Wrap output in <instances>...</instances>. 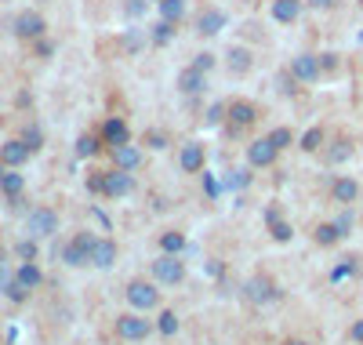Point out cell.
<instances>
[{"label": "cell", "mask_w": 363, "mask_h": 345, "mask_svg": "<svg viewBox=\"0 0 363 345\" xmlns=\"http://www.w3.org/2000/svg\"><path fill=\"white\" fill-rule=\"evenodd\" d=\"M124 298L131 302L135 312H149V309H160V291H157V280H131L124 288Z\"/></svg>", "instance_id": "1"}, {"label": "cell", "mask_w": 363, "mask_h": 345, "mask_svg": "<svg viewBox=\"0 0 363 345\" xmlns=\"http://www.w3.org/2000/svg\"><path fill=\"white\" fill-rule=\"evenodd\" d=\"M244 298L251 305H272V302L284 298V291L277 288V280H269L265 273H258V276H251L247 284H244Z\"/></svg>", "instance_id": "2"}, {"label": "cell", "mask_w": 363, "mask_h": 345, "mask_svg": "<svg viewBox=\"0 0 363 345\" xmlns=\"http://www.w3.org/2000/svg\"><path fill=\"white\" fill-rule=\"evenodd\" d=\"M153 320H145L142 312H124V317H116V338L120 341H145L153 334Z\"/></svg>", "instance_id": "3"}, {"label": "cell", "mask_w": 363, "mask_h": 345, "mask_svg": "<svg viewBox=\"0 0 363 345\" xmlns=\"http://www.w3.org/2000/svg\"><path fill=\"white\" fill-rule=\"evenodd\" d=\"M149 273H153L157 284L174 288V284H182V280H186V262H182V255H160V258H153Z\"/></svg>", "instance_id": "4"}, {"label": "cell", "mask_w": 363, "mask_h": 345, "mask_svg": "<svg viewBox=\"0 0 363 345\" xmlns=\"http://www.w3.org/2000/svg\"><path fill=\"white\" fill-rule=\"evenodd\" d=\"M287 73H291L298 84H316V80L323 77V70H320V55H313V51H298V55L291 58Z\"/></svg>", "instance_id": "5"}, {"label": "cell", "mask_w": 363, "mask_h": 345, "mask_svg": "<svg viewBox=\"0 0 363 345\" xmlns=\"http://www.w3.org/2000/svg\"><path fill=\"white\" fill-rule=\"evenodd\" d=\"M225 120H229V135H240V131H247L251 124L258 120V106L247 102V99H236L225 106Z\"/></svg>", "instance_id": "6"}, {"label": "cell", "mask_w": 363, "mask_h": 345, "mask_svg": "<svg viewBox=\"0 0 363 345\" xmlns=\"http://www.w3.org/2000/svg\"><path fill=\"white\" fill-rule=\"evenodd\" d=\"M131 193H135V175L131 171H120V168L102 171V197L120 200V197H131Z\"/></svg>", "instance_id": "7"}, {"label": "cell", "mask_w": 363, "mask_h": 345, "mask_svg": "<svg viewBox=\"0 0 363 345\" xmlns=\"http://www.w3.org/2000/svg\"><path fill=\"white\" fill-rule=\"evenodd\" d=\"M26 233L33 236V240H44L51 233H58V214L51 207H33L26 218Z\"/></svg>", "instance_id": "8"}, {"label": "cell", "mask_w": 363, "mask_h": 345, "mask_svg": "<svg viewBox=\"0 0 363 345\" xmlns=\"http://www.w3.org/2000/svg\"><path fill=\"white\" fill-rule=\"evenodd\" d=\"M11 29H15L18 40H40V37L48 33V22H44V15H37V11H18L15 22H11Z\"/></svg>", "instance_id": "9"}, {"label": "cell", "mask_w": 363, "mask_h": 345, "mask_svg": "<svg viewBox=\"0 0 363 345\" xmlns=\"http://www.w3.org/2000/svg\"><path fill=\"white\" fill-rule=\"evenodd\" d=\"M91 243H95V236L91 233H77L66 247H62V262L80 269V265H91Z\"/></svg>", "instance_id": "10"}, {"label": "cell", "mask_w": 363, "mask_h": 345, "mask_svg": "<svg viewBox=\"0 0 363 345\" xmlns=\"http://www.w3.org/2000/svg\"><path fill=\"white\" fill-rule=\"evenodd\" d=\"M203 164H207V149H203V142H186V146H182V153H178V168H182V175H200Z\"/></svg>", "instance_id": "11"}, {"label": "cell", "mask_w": 363, "mask_h": 345, "mask_svg": "<svg viewBox=\"0 0 363 345\" xmlns=\"http://www.w3.org/2000/svg\"><path fill=\"white\" fill-rule=\"evenodd\" d=\"M277 156H280V149L269 142V135L265 138H255L247 146V168H272V164H277Z\"/></svg>", "instance_id": "12"}, {"label": "cell", "mask_w": 363, "mask_h": 345, "mask_svg": "<svg viewBox=\"0 0 363 345\" xmlns=\"http://www.w3.org/2000/svg\"><path fill=\"white\" fill-rule=\"evenodd\" d=\"M330 200L342 204V207H352L359 200V182L349 178V175H338V178H330Z\"/></svg>", "instance_id": "13"}, {"label": "cell", "mask_w": 363, "mask_h": 345, "mask_svg": "<svg viewBox=\"0 0 363 345\" xmlns=\"http://www.w3.org/2000/svg\"><path fill=\"white\" fill-rule=\"evenodd\" d=\"M225 22H229V18H225V11H222V8H207V11H200L193 33H196V37H203V40H207V37H218L222 29H225Z\"/></svg>", "instance_id": "14"}, {"label": "cell", "mask_w": 363, "mask_h": 345, "mask_svg": "<svg viewBox=\"0 0 363 345\" xmlns=\"http://www.w3.org/2000/svg\"><path fill=\"white\" fill-rule=\"evenodd\" d=\"M116 255H120L116 240H109V236H95V243H91V265H95V269H113Z\"/></svg>", "instance_id": "15"}, {"label": "cell", "mask_w": 363, "mask_h": 345, "mask_svg": "<svg viewBox=\"0 0 363 345\" xmlns=\"http://www.w3.org/2000/svg\"><path fill=\"white\" fill-rule=\"evenodd\" d=\"M301 11H306V0H272V4H269V18L280 22V26L298 22Z\"/></svg>", "instance_id": "16"}, {"label": "cell", "mask_w": 363, "mask_h": 345, "mask_svg": "<svg viewBox=\"0 0 363 345\" xmlns=\"http://www.w3.org/2000/svg\"><path fill=\"white\" fill-rule=\"evenodd\" d=\"M99 135H102V142H106L109 149L131 142V128H128V120H124V116H109V120L102 124V131H99Z\"/></svg>", "instance_id": "17"}, {"label": "cell", "mask_w": 363, "mask_h": 345, "mask_svg": "<svg viewBox=\"0 0 363 345\" xmlns=\"http://www.w3.org/2000/svg\"><path fill=\"white\" fill-rule=\"evenodd\" d=\"M29 156H33V153H29V146L22 142V138H8L4 146H0V164H4V168H22L26 160H29Z\"/></svg>", "instance_id": "18"}, {"label": "cell", "mask_w": 363, "mask_h": 345, "mask_svg": "<svg viewBox=\"0 0 363 345\" xmlns=\"http://www.w3.org/2000/svg\"><path fill=\"white\" fill-rule=\"evenodd\" d=\"M109 156H113V168H120V171H138L142 168V149L138 146H113L109 149Z\"/></svg>", "instance_id": "19"}, {"label": "cell", "mask_w": 363, "mask_h": 345, "mask_svg": "<svg viewBox=\"0 0 363 345\" xmlns=\"http://www.w3.org/2000/svg\"><path fill=\"white\" fill-rule=\"evenodd\" d=\"M203 87H207V73H200L196 66H186L178 73V91H182V95L196 99V95H203Z\"/></svg>", "instance_id": "20"}, {"label": "cell", "mask_w": 363, "mask_h": 345, "mask_svg": "<svg viewBox=\"0 0 363 345\" xmlns=\"http://www.w3.org/2000/svg\"><path fill=\"white\" fill-rule=\"evenodd\" d=\"M225 66H229V73L233 77H247L251 73V66H255V55H251V48H229L225 51Z\"/></svg>", "instance_id": "21"}, {"label": "cell", "mask_w": 363, "mask_h": 345, "mask_svg": "<svg viewBox=\"0 0 363 345\" xmlns=\"http://www.w3.org/2000/svg\"><path fill=\"white\" fill-rule=\"evenodd\" d=\"M265 226H269V233H272V240H277V243H287L291 240V226L284 222V214H280V207H269L265 211Z\"/></svg>", "instance_id": "22"}, {"label": "cell", "mask_w": 363, "mask_h": 345, "mask_svg": "<svg viewBox=\"0 0 363 345\" xmlns=\"http://www.w3.org/2000/svg\"><path fill=\"white\" fill-rule=\"evenodd\" d=\"M352 153H356V142L352 138H335V142H330V149H327V164L338 168V164L352 160Z\"/></svg>", "instance_id": "23"}, {"label": "cell", "mask_w": 363, "mask_h": 345, "mask_svg": "<svg viewBox=\"0 0 363 345\" xmlns=\"http://www.w3.org/2000/svg\"><path fill=\"white\" fill-rule=\"evenodd\" d=\"M15 280H18L26 291H37V288H40V280H44V273H40L37 262H22V265L15 269Z\"/></svg>", "instance_id": "24"}, {"label": "cell", "mask_w": 363, "mask_h": 345, "mask_svg": "<svg viewBox=\"0 0 363 345\" xmlns=\"http://www.w3.org/2000/svg\"><path fill=\"white\" fill-rule=\"evenodd\" d=\"M182 251H186V233L164 229L160 233V255H182Z\"/></svg>", "instance_id": "25"}, {"label": "cell", "mask_w": 363, "mask_h": 345, "mask_svg": "<svg viewBox=\"0 0 363 345\" xmlns=\"http://www.w3.org/2000/svg\"><path fill=\"white\" fill-rule=\"evenodd\" d=\"M160 18L164 22H174V26H182V18H186V0H160Z\"/></svg>", "instance_id": "26"}, {"label": "cell", "mask_w": 363, "mask_h": 345, "mask_svg": "<svg viewBox=\"0 0 363 345\" xmlns=\"http://www.w3.org/2000/svg\"><path fill=\"white\" fill-rule=\"evenodd\" d=\"M298 146H301V153H320L327 146V131L323 128H309L306 135L298 138Z\"/></svg>", "instance_id": "27"}, {"label": "cell", "mask_w": 363, "mask_h": 345, "mask_svg": "<svg viewBox=\"0 0 363 345\" xmlns=\"http://www.w3.org/2000/svg\"><path fill=\"white\" fill-rule=\"evenodd\" d=\"M102 135H80L77 138V156H80V160H87V156H99L102 153Z\"/></svg>", "instance_id": "28"}, {"label": "cell", "mask_w": 363, "mask_h": 345, "mask_svg": "<svg viewBox=\"0 0 363 345\" xmlns=\"http://www.w3.org/2000/svg\"><path fill=\"white\" fill-rule=\"evenodd\" d=\"M345 233L338 229V222H323V226H316V233H313V240L320 243V247H330V243H338Z\"/></svg>", "instance_id": "29"}, {"label": "cell", "mask_w": 363, "mask_h": 345, "mask_svg": "<svg viewBox=\"0 0 363 345\" xmlns=\"http://www.w3.org/2000/svg\"><path fill=\"white\" fill-rule=\"evenodd\" d=\"M174 29H178L174 22H164V18H160V22L153 26V33H149V40H153L157 48H164V44H171V40H174Z\"/></svg>", "instance_id": "30"}, {"label": "cell", "mask_w": 363, "mask_h": 345, "mask_svg": "<svg viewBox=\"0 0 363 345\" xmlns=\"http://www.w3.org/2000/svg\"><path fill=\"white\" fill-rule=\"evenodd\" d=\"M0 190H4V197H8V200H15V197H22L26 182H22V175H11V171H4V178H0Z\"/></svg>", "instance_id": "31"}, {"label": "cell", "mask_w": 363, "mask_h": 345, "mask_svg": "<svg viewBox=\"0 0 363 345\" xmlns=\"http://www.w3.org/2000/svg\"><path fill=\"white\" fill-rule=\"evenodd\" d=\"M157 331H160L164 338H174V334H178V312H174V309H164L160 317H157Z\"/></svg>", "instance_id": "32"}, {"label": "cell", "mask_w": 363, "mask_h": 345, "mask_svg": "<svg viewBox=\"0 0 363 345\" xmlns=\"http://www.w3.org/2000/svg\"><path fill=\"white\" fill-rule=\"evenodd\" d=\"M22 142L29 146V153H40L44 149V131L37 128V124H29V128L22 131Z\"/></svg>", "instance_id": "33"}, {"label": "cell", "mask_w": 363, "mask_h": 345, "mask_svg": "<svg viewBox=\"0 0 363 345\" xmlns=\"http://www.w3.org/2000/svg\"><path fill=\"white\" fill-rule=\"evenodd\" d=\"M251 171H255V168L229 171V175H225V185H229V190H247V185H251Z\"/></svg>", "instance_id": "34"}, {"label": "cell", "mask_w": 363, "mask_h": 345, "mask_svg": "<svg viewBox=\"0 0 363 345\" xmlns=\"http://www.w3.org/2000/svg\"><path fill=\"white\" fill-rule=\"evenodd\" d=\"M269 142H272V146H277V149L284 153V149L294 142V131H291V128H272V131H269Z\"/></svg>", "instance_id": "35"}, {"label": "cell", "mask_w": 363, "mask_h": 345, "mask_svg": "<svg viewBox=\"0 0 363 345\" xmlns=\"http://www.w3.org/2000/svg\"><path fill=\"white\" fill-rule=\"evenodd\" d=\"M189 66H196L200 73H211V70L218 66V58L211 55V51H200V55H193V62H189Z\"/></svg>", "instance_id": "36"}, {"label": "cell", "mask_w": 363, "mask_h": 345, "mask_svg": "<svg viewBox=\"0 0 363 345\" xmlns=\"http://www.w3.org/2000/svg\"><path fill=\"white\" fill-rule=\"evenodd\" d=\"M222 120H225V106L222 102H211V109L203 113V124H207V128H218Z\"/></svg>", "instance_id": "37"}, {"label": "cell", "mask_w": 363, "mask_h": 345, "mask_svg": "<svg viewBox=\"0 0 363 345\" xmlns=\"http://www.w3.org/2000/svg\"><path fill=\"white\" fill-rule=\"evenodd\" d=\"M15 251H18V258H22V262H37V240H33V236L22 240Z\"/></svg>", "instance_id": "38"}, {"label": "cell", "mask_w": 363, "mask_h": 345, "mask_svg": "<svg viewBox=\"0 0 363 345\" xmlns=\"http://www.w3.org/2000/svg\"><path fill=\"white\" fill-rule=\"evenodd\" d=\"M145 8H149V0H124V15L128 18H142Z\"/></svg>", "instance_id": "39"}, {"label": "cell", "mask_w": 363, "mask_h": 345, "mask_svg": "<svg viewBox=\"0 0 363 345\" xmlns=\"http://www.w3.org/2000/svg\"><path fill=\"white\" fill-rule=\"evenodd\" d=\"M149 149H167V135L164 131H145V138H142Z\"/></svg>", "instance_id": "40"}, {"label": "cell", "mask_w": 363, "mask_h": 345, "mask_svg": "<svg viewBox=\"0 0 363 345\" xmlns=\"http://www.w3.org/2000/svg\"><path fill=\"white\" fill-rule=\"evenodd\" d=\"M4 295H8V298H11V302H15V305H22V302H26V298H29V291H26V288H22V284H18V280H15V284H11V288H8V291H4Z\"/></svg>", "instance_id": "41"}, {"label": "cell", "mask_w": 363, "mask_h": 345, "mask_svg": "<svg viewBox=\"0 0 363 345\" xmlns=\"http://www.w3.org/2000/svg\"><path fill=\"white\" fill-rule=\"evenodd\" d=\"M320 70H323V77H330L338 70V55H320Z\"/></svg>", "instance_id": "42"}, {"label": "cell", "mask_w": 363, "mask_h": 345, "mask_svg": "<svg viewBox=\"0 0 363 345\" xmlns=\"http://www.w3.org/2000/svg\"><path fill=\"white\" fill-rule=\"evenodd\" d=\"M11 284H15V273H11L8 265H0V295H4Z\"/></svg>", "instance_id": "43"}, {"label": "cell", "mask_w": 363, "mask_h": 345, "mask_svg": "<svg viewBox=\"0 0 363 345\" xmlns=\"http://www.w3.org/2000/svg\"><path fill=\"white\" fill-rule=\"evenodd\" d=\"M87 190L102 197V171H95V175H91V178H87Z\"/></svg>", "instance_id": "44"}, {"label": "cell", "mask_w": 363, "mask_h": 345, "mask_svg": "<svg viewBox=\"0 0 363 345\" xmlns=\"http://www.w3.org/2000/svg\"><path fill=\"white\" fill-rule=\"evenodd\" d=\"M349 338H352L356 345H363V320H356V324L349 327Z\"/></svg>", "instance_id": "45"}, {"label": "cell", "mask_w": 363, "mask_h": 345, "mask_svg": "<svg viewBox=\"0 0 363 345\" xmlns=\"http://www.w3.org/2000/svg\"><path fill=\"white\" fill-rule=\"evenodd\" d=\"M37 51H40V55H51V44H48L44 37H40V40H37Z\"/></svg>", "instance_id": "46"}, {"label": "cell", "mask_w": 363, "mask_h": 345, "mask_svg": "<svg viewBox=\"0 0 363 345\" xmlns=\"http://www.w3.org/2000/svg\"><path fill=\"white\" fill-rule=\"evenodd\" d=\"M335 0H309V8H330Z\"/></svg>", "instance_id": "47"}, {"label": "cell", "mask_w": 363, "mask_h": 345, "mask_svg": "<svg viewBox=\"0 0 363 345\" xmlns=\"http://www.w3.org/2000/svg\"><path fill=\"white\" fill-rule=\"evenodd\" d=\"M284 345H313V341H306V338H287Z\"/></svg>", "instance_id": "48"}, {"label": "cell", "mask_w": 363, "mask_h": 345, "mask_svg": "<svg viewBox=\"0 0 363 345\" xmlns=\"http://www.w3.org/2000/svg\"><path fill=\"white\" fill-rule=\"evenodd\" d=\"M0 265H4V243H0Z\"/></svg>", "instance_id": "49"}, {"label": "cell", "mask_w": 363, "mask_h": 345, "mask_svg": "<svg viewBox=\"0 0 363 345\" xmlns=\"http://www.w3.org/2000/svg\"><path fill=\"white\" fill-rule=\"evenodd\" d=\"M0 178H4V164H0Z\"/></svg>", "instance_id": "50"}, {"label": "cell", "mask_w": 363, "mask_h": 345, "mask_svg": "<svg viewBox=\"0 0 363 345\" xmlns=\"http://www.w3.org/2000/svg\"><path fill=\"white\" fill-rule=\"evenodd\" d=\"M153 4H160V0H153Z\"/></svg>", "instance_id": "51"}, {"label": "cell", "mask_w": 363, "mask_h": 345, "mask_svg": "<svg viewBox=\"0 0 363 345\" xmlns=\"http://www.w3.org/2000/svg\"><path fill=\"white\" fill-rule=\"evenodd\" d=\"M359 8H363V0H359Z\"/></svg>", "instance_id": "52"}]
</instances>
